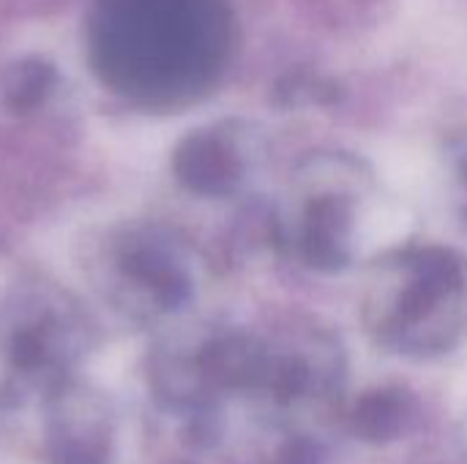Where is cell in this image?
<instances>
[{"label": "cell", "mask_w": 467, "mask_h": 464, "mask_svg": "<svg viewBox=\"0 0 467 464\" xmlns=\"http://www.w3.org/2000/svg\"><path fill=\"white\" fill-rule=\"evenodd\" d=\"M47 446L52 464H107L109 424L85 405H66L49 418Z\"/></svg>", "instance_id": "1"}, {"label": "cell", "mask_w": 467, "mask_h": 464, "mask_svg": "<svg viewBox=\"0 0 467 464\" xmlns=\"http://www.w3.org/2000/svg\"><path fill=\"white\" fill-rule=\"evenodd\" d=\"M410 424V407L400 394H372L361 399L348 418V427L356 438L367 443H386L405 432Z\"/></svg>", "instance_id": "2"}, {"label": "cell", "mask_w": 467, "mask_h": 464, "mask_svg": "<svg viewBox=\"0 0 467 464\" xmlns=\"http://www.w3.org/2000/svg\"><path fill=\"white\" fill-rule=\"evenodd\" d=\"M410 227H413V219L408 208L397 202H369L358 213L356 241L364 252H378V249H389L405 241Z\"/></svg>", "instance_id": "3"}, {"label": "cell", "mask_w": 467, "mask_h": 464, "mask_svg": "<svg viewBox=\"0 0 467 464\" xmlns=\"http://www.w3.org/2000/svg\"><path fill=\"white\" fill-rule=\"evenodd\" d=\"M380 170L391 186H397L400 191H410V194L421 191L435 175L432 159L416 148H408V145L386 150L380 156Z\"/></svg>", "instance_id": "4"}]
</instances>
